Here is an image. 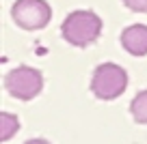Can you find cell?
Listing matches in <instances>:
<instances>
[{
	"label": "cell",
	"instance_id": "1",
	"mask_svg": "<svg viewBox=\"0 0 147 144\" xmlns=\"http://www.w3.org/2000/svg\"><path fill=\"white\" fill-rule=\"evenodd\" d=\"M61 32L67 43L76 47H87L89 43L100 37L102 32V19L93 11H74L61 24Z\"/></svg>",
	"mask_w": 147,
	"mask_h": 144
},
{
	"label": "cell",
	"instance_id": "2",
	"mask_svg": "<svg viewBox=\"0 0 147 144\" xmlns=\"http://www.w3.org/2000/svg\"><path fill=\"white\" fill-rule=\"evenodd\" d=\"M128 86V73L123 67L115 63H104L100 67H95L91 77V90L97 99L102 101H110L117 99Z\"/></svg>",
	"mask_w": 147,
	"mask_h": 144
},
{
	"label": "cell",
	"instance_id": "3",
	"mask_svg": "<svg viewBox=\"0 0 147 144\" xmlns=\"http://www.w3.org/2000/svg\"><path fill=\"white\" fill-rule=\"evenodd\" d=\"M5 86L15 99L20 101H30L43 88V75L39 69L32 67H18L11 69L5 77Z\"/></svg>",
	"mask_w": 147,
	"mask_h": 144
},
{
	"label": "cell",
	"instance_id": "4",
	"mask_svg": "<svg viewBox=\"0 0 147 144\" xmlns=\"http://www.w3.org/2000/svg\"><path fill=\"white\" fill-rule=\"evenodd\" d=\"M15 24L24 30H41L52 17V9L43 0H18L11 9Z\"/></svg>",
	"mask_w": 147,
	"mask_h": 144
},
{
	"label": "cell",
	"instance_id": "5",
	"mask_svg": "<svg viewBox=\"0 0 147 144\" xmlns=\"http://www.w3.org/2000/svg\"><path fill=\"white\" fill-rule=\"evenodd\" d=\"M121 45L132 56L147 54V26L145 24H132L121 32Z\"/></svg>",
	"mask_w": 147,
	"mask_h": 144
},
{
	"label": "cell",
	"instance_id": "6",
	"mask_svg": "<svg viewBox=\"0 0 147 144\" xmlns=\"http://www.w3.org/2000/svg\"><path fill=\"white\" fill-rule=\"evenodd\" d=\"M18 129H20L18 116H13V114H9V112L0 114V140H2V142L11 140L15 133H18Z\"/></svg>",
	"mask_w": 147,
	"mask_h": 144
},
{
	"label": "cell",
	"instance_id": "7",
	"mask_svg": "<svg viewBox=\"0 0 147 144\" xmlns=\"http://www.w3.org/2000/svg\"><path fill=\"white\" fill-rule=\"evenodd\" d=\"M130 112H132V116H134L136 123L147 125V88L141 90V93L132 99V103H130Z\"/></svg>",
	"mask_w": 147,
	"mask_h": 144
},
{
	"label": "cell",
	"instance_id": "8",
	"mask_svg": "<svg viewBox=\"0 0 147 144\" xmlns=\"http://www.w3.org/2000/svg\"><path fill=\"white\" fill-rule=\"evenodd\" d=\"M123 5L130 11H136V13H147V0H123Z\"/></svg>",
	"mask_w": 147,
	"mask_h": 144
},
{
	"label": "cell",
	"instance_id": "9",
	"mask_svg": "<svg viewBox=\"0 0 147 144\" xmlns=\"http://www.w3.org/2000/svg\"><path fill=\"white\" fill-rule=\"evenodd\" d=\"M24 144H50L48 140H41V138H35V140H28V142H24Z\"/></svg>",
	"mask_w": 147,
	"mask_h": 144
}]
</instances>
